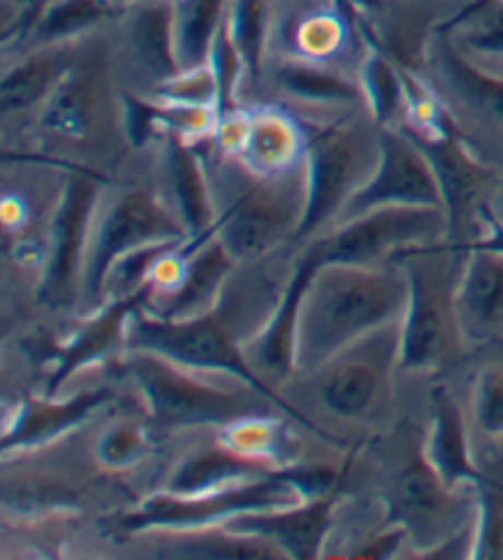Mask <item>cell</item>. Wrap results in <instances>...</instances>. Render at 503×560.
<instances>
[{"mask_svg": "<svg viewBox=\"0 0 503 560\" xmlns=\"http://www.w3.org/2000/svg\"><path fill=\"white\" fill-rule=\"evenodd\" d=\"M406 303L400 266L319 264L300 310L297 369H321L359 339L400 323Z\"/></svg>", "mask_w": 503, "mask_h": 560, "instance_id": "cell-1", "label": "cell"}, {"mask_svg": "<svg viewBox=\"0 0 503 560\" xmlns=\"http://www.w3.org/2000/svg\"><path fill=\"white\" fill-rule=\"evenodd\" d=\"M126 345L133 352L165 357L179 366L192 369V372H217L234 376L244 386L256 388V392L268 396L276 404V408H280V411L293 418L302 428L315 430L317 435L327 438L305 416H300L293 406L283 401L276 394V388H270L266 378L250 364L246 349L238 342L234 319L229 315L226 293L211 313L189 319H165L148 313L145 307L136 310L128 319Z\"/></svg>", "mask_w": 503, "mask_h": 560, "instance_id": "cell-2", "label": "cell"}, {"mask_svg": "<svg viewBox=\"0 0 503 560\" xmlns=\"http://www.w3.org/2000/svg\"><path fill=\"white\" fill-rule=\"evenodd\" d=\"M408 278V303L400 319L402 372H437L445 366L461 337L455 307L457 278L452 256L440 248L418 246L400 256Z\"/></svg>", "mask_w": 503, "mask_h": 560, "instance_id": "cell-3", "label": "cell"}, {"mask_svg": "<svg viewBox=\"0 0 503 560\" xmlns=\"http://www.w3.org/2000/svg\"><path fill=\"white\" fill-rule=\"evenodd\" d=\"M124 366L143 394L150 418L160 428H226L238 418L260 413V401H270L250 386L238 392L209 386L199 382L192 369L150 352L126 349Z\"/></svg>", "mask_w": 503, "mask_h": 560, "instance_id": "cell-4", "label": "cell"}, {"mask_svg": "<svg viewBox=\"0 0 503 560\" xmlns=\"http://www.w3.org/2000/svg\"><path fill=\"white\" fill-rule=\"evenodd\" d=\"M307 502V497L290 475L288 467L273 475L214 489V492L179 497L160 492L140 502L133 512L120 516L118 526L128 534L189 532V528L224 526L231 518L250 512H270Z\"/></svg>", "mask_w": 503, "mask_h": 560, "instance_id": "cell-5", "label": "cell"}, {"mask_svg": "<svg viewBox=\"0 0 503 560\" xmlns=\"http://www.w3.org/2000/svg\"><path fill=\"white\" fill-rule=\"evenodd\" d=\"M305 214V175L293 177L250 173L246 185L217 219V236L236 261H256L273 252L288 236H297Z\"/></svg>", "mask_w": 503, "mask_h": 560, "instance_id": "cell-6", "label": "cell"}, {"mask_svg": "<svg viewBox=\"0 0 503 560\" xmlns=\"http://www.w3.org/2000/svg\"><path fill=\"white\" fill-rule=\"evenodd\" d=\"M449 232L445 209L381 207L341 222L337 232L312 244L319 264L376 266L386 256H402L410 248L435 244Z\"/></svg>", "mask_w": 503, "mask_h": 560, "instance_id": "cell-7", "label": "cell"}, {"mask_svg": "<svg viewBox=\"0 0 503 560\" xmlns=\"http://www.w3.org/2000/svg\"><path fill=\"white\" fill-rule=\"evenodd\" d=\"M175 238H189L187 229L153 192L130 189L120 195L92 226L84 261L86 300L104 303L106 276L120 256L157 242H175Z\"/></svg>", "mask_w": 503, "mask_h": 560, "instance_id": "cell-8", "label": "cell"}, {"mask_svg": "<svg viewBox=\"0 0 503 560\" xmlns=\"http://www.w3.org/2000/svg\"><path fill=\"white\" fill-rule=\"evenodd\" d=\"M388 509L390 524L406 528L408 541L420 548L416 558L475 524L469 509L455 497V489L442 482L430 467L422 440H408L402 450L388 487Z\"/></svg>", "mask_w": 503, "mask_h": 560, "instance_id": "cell-9", "label": "cell"}, {"mask_svg": "<svg viewBox=\"0 0 503 560\" xmlns=\"http://www.w3.org/2000/svg\"><path fill=\"white\" fill-rule=\"evenodd\" d=\"M98 192L96 175L77 170L67 177L49 226L47 258L39 280V303L49 310H69L79 293H84V261Z\"/></svg>", "mask_w": 503, "mask_h": 560, "instance_id": "cell-10", "label": "cell"}, {"mask_svg": "<svg viewBox=\"0 0 503 560\" xmlns=\"http://www.w3.org/2000/svg\"><path fill=\"white\" fill-rule=\"evenodd\" d=\"M366 140L349 128H325L307 136L305 150V214L297 242L339 219L349 197L356 192L366 173Z\"/></svg>", "mask_w": 503, "mask_h": 560, "instance_id": "cell-11", "label": "cell"}, {"mask_svg": "<svg viewBox=\"0 0 503 560\" xmlns=\"http://www.w3.org/2000/svg\"><path fill=\"white\" fill-rule=\"evenodd\" d=\"M381 207H437L445 197L428 155L408 131L384 128L376 145V165L341 212V222Z\"/></svg>", "mask_w": 503, "mask_h": 560, "instance_id": "cell-12", "label": "cell"}, {"mask_svg": "<svg viewBox=\"0 0 503 560\" xmlns=\"http://www.w3.org/2000/svg\"><path fill=\"white\" fill-rule=\"evenodd\" d=\"M400 362V323L347 347L321 374V401L339 418H366L384 401L390 374Z\"/></svg>", "mask_w": 503, "mask_h": 560, "instance_id": "cell-13", "label": "cell"}, {"mask_svg": "<svg viewBox=\"0 0 503 560\" xmlns=\"http://www.w3.org/2000/svg\"><path fill=\"white\" fill-rule=\"evenodd\" d=\"M153 285L140 290L136 295L114 298L101 307V313L92 315L67 342L57 349L49 364L47 396H57L69 378L82 369L106 362L108 357L118 354L120 349H128V319L136 310L145 307Z\"/></svg>", "mask_w": 503, "mask_h": 560, "instance_id": "cell-14", "label": "cell"}, {"mask_svg": "<svg viewBox=\"0 0 503 560\" xmlns=\"http://www.w3.org/2000/svg\"><path fill=\"white\" fill-rule=\"evenodd\" d=\"M335 509L337 492H329L295 506L241 514L224 526L234 534L266 538L276 544L285 558L312 560L321 556V546L335 526Z\"/></svg>", "mask_w": 503, "mask_h": 560, "instance_id": "cell-15", "label": "cell"}, {"mask_svg": "<svg viewBox=\"0 0 503 560\" xmlns=\"http://www.w3.org/2000/svg\"><path fill=\"white\" fill-rule=\"evenodd\" d=\"M114 392L106 386L89 388V392L74 394L59 401L57 396H30L17 406L15 416L8 420L3 430V447L0 453L5 457L13 453H27V450L43 447L52 440L67 435L84 423V420L104 408Z\"/></svg>", "mask_w": 503, "mask_h": 560, "instance_id": "cell-16", "label": "cell"}, {"mask_svg": "<svg viewBox=\"0 0 503 560\" xmlns=\"http://www.w3.org/2000/svg\"><path fill=\"white\" fill-rule=\"evenodd\" d=\"M410 136L422 148V153L428 155L432 170H435L442 197H445L449 232H459V226L471 214L479 217V209L484 207L481 195H484V189L494 179V170L487 167L471 153L459 133L445 138H425L416 133Z\"/></svg>", "mask_w": 503, "mask_h": 560, "instance_id": "cell-17", "label": "cell"}, {"mask_svg": "<svg viewBox=\"0 0 503 560\" xmlns=\"http://www.w3.org/2000/svg\"><path fill=\"white\" fill-rule=\"evenodd\" d=\"M236 266L234 254L214 234L204 244L197 246L189 256L187 273L183 283L167 290V293H153L145 310L165 319H189L207 315L224 298L226 280L231 268Z\"/></svg>", "mask_w": 503, "mask_h": 560, "instance_id": "cell-18", "label": "cell"}, {"mask_svg": "<svg viewBox=\"0 0 503 560\" xmlns=\"http://www.w3.org/2000/svg\"><path fill=\"white\" fill-rule=\"evenodd\" d=\"M319 268V258L315 252L302 256V261L290 276L288 285L280 295L273 315L260 329V335L250 342V364L266 369L278 378H288L297 372V329H300V310L305 300L312 276Z\"/></svg>", "mask_w": 503, "mask_h": 560, "instance_id": "cell-19", "label": "cell"}, {"mask_svg": "<svg viewBox=\"0 0 503 560\" xmlns=\"http://www.w3.org/2000/svg\"><path fill=\"white\" fill-rule=\"evenodd\" d=\"M461 337L484 339L503 327V254L469 246L455 290Z\"/></svg>", "mask_w": 503, "mask_h": 560, "instance_id": "cell-20", "label": "cell"}, {"mask_svg": "<svg viewBox=\"0 0 503 560\" xmlns=\"http://www.w3.org/2000/svg\"><path fill=\"white\" fill-rule=\"evenodd\" d=\"M276 465L266 463V459L250 457L246 453H238L224 440L214 445H199L192 453L179 459L177 467L169 475L165 492L179 494V497H195L204 492H214L221 487L254 482V479L273 475Z\"/></svg>", "mask_w": 503, "mask_h": 560, "instance_id": "cell-21", "label": "cell"}, {"mask_svg": "<svg viewBox=\"0 0 503 560\" xmlns=\"http://www.w3.org/2000/svg\"><path fill=\"white\" fill-rule=\"evenodd\" d=\"M430 408V430L422 438V453H425L430 467L449 489L467 485L477 487L484 475L479 472L475 457H471L467 423L457 401L445 388H440L432 396Z\"/></svg>", "mask_w": 503, "mask_h": 560, "instance_id": "cell-22", "label": "cell"}, {"mask_svg": "<svg viewBox=\"0 0 503 560\" xmlns=\"http://www.w3.org/2000/svg\"><path fill=\"white\" fill-rule=\"evenodd\" d=\"M167 179L175 197V212L187 229L189 238H207L217 234V205L211 195L204 165L189 140L167 133Z\"/></svg>", "mask_w": 503, "mask_h": 560, "instance_id": "cell-23", "label": "cell"}, {"mask_svg": "<svg viewBox=\"0 0 503 560\" xmlns=\"http://www.w3.org/2000/svg\"><path fill=\"white\" fill-rule=\"evenodd\" d=\"M307 136L288 114L278 108H258L248 112L244 143L236 158L248 173L280 175L290 173L300 158H305Z\"/></svg>", "mask_w": 503, "mask_h": 560, "instance_id": "cell-24", "label": "cell"}, {"mask_svg": "<svg viewBox=\"0 0 503 560\" xmlns=\"http://www.w3.org/2000/svg\"><path fill=\"white\" fill-rule=\"evenodd\" d=\"M126 10L130 47L157 84L183 72L175 45V0H143Z\"/></svg>", "mask_w": 503, "mask_h": 560, "instance_id": "cell-25", "label": "cell"}, {"mask_svg": "<svg viewBox=\"0 0 503 560\" xmlns=\"http://www.w3.org/2000/svg\"><path fill=\"white\" fill-rule=\"evenodd\" d=\"M69 72H72V55L65 45H47L39 52L27 55L3 74L0 108L3 114H15L45 104Z\"/></svg>", "mask_w": 503, "mask_h": 560, "instance_id": "cell-26", "label": "cell"}, {"mask_svg": "<svg viewBox=\"0 0 503 560\" xmlns=\"http://www.w3.org/2000/svg\"><path fill=\"white\" fill-rule=\"evenodd\" d=\"M165 541L157 548V558L187 560H285L276 544L258 536L234 534L226 526L189 528V532H163Z\"/></svg>", "mask_w": 503, "mask_h": 560, "instance_id": "cell-27", "label": "cell"}, {"mask_svg": "<svg viewBox=\"0 0 503 560\" xmlns=\"http://www.w3.org/2000/svg\"><path fill=\"white\" fill-rule=\"evenodd\" d=\"M229 0H175V45L183 69L209 62L211 45L224 23Z\"/></svg>", "mask_w": 503, "mask_h": 560, "instance_id": "cell-28", "label": "cell"}, {"mask_svg": "<svg viewBox=\"0 0 503 560\" xmlns=\"http://www.w3.org/2000/svg\"><path fill=\"white\" fill-rule=\"evenodd\" d=\"M276 82L290 96L309 104H354L364 98L361 86L349 82L344 74L319 67L312 59H293L276 69Z\"/></svg>", "mask_w": 503, "mask_h": 560, "instance_id": "cell-29", "label": "cell"}, {"mask_svg": "<svg viewBox=\"0 0 503 560\" xmlns=\"http://www.w3.org/2000/svg\"><path fill=\"white\" fill-rule=\"evenodd\" d=\"M120 10L126 8L110 3V0H52L39 13L27 37H33L39 47L65 45L67 39H74L86 30L106 23Z\"/></svg>", "mask_w": 503, "mask_h": 560, "instance_id": "cell-30", "label": "cell"}, {"mask_svg": "<svg viewBox=\"0 0 503 560\" xmlns=\"http://www.w3.org/2000/svg\"><path fill=\"white\" fill-rule=\"evenodd\" d=\"M221 440L238 453L266 459L276 467L295 465V443L288 428L266 413L238 418L229 423L221 433Z\"/></svg>", "mask_w": 503, "mask_h": 560, "instance_id": "cell-31", "label": "cell"}, {"mask_svg": "<svg viewBox=\"0 0 503 560\" xmlns=\"http://www.w3.org/2000/svg\"><path fill=\"white\" fill-rule=\"evenodd\" d=\"M440 65L449 86L455 89L469 106L479 108L481 114L496 118L499 124H503V77L489 74L487 69L469 62V59L449 43H442L440 47Z\"/></svg>", "mask_w": 503, "mask_h": 560, "instance_id": "cell-32", "label": "cell"}, {"mask_svg": "<svg viewBox=\"0 0 503 560\" xmlns=\"http://www.w3.org/2000/svg\"><path fill=\"white\" fill-rule=\"evenodd\" d=\"M361 94L371 112V118L381 126L388 124L406 106V84H402V67H398L381 47H371L361 65Z\"/></svg>", "mask_w": 503, "mask_h": 560, "instance_id": "cell-33", "label": "cell"}, {"mask_svg": "<svg viewBox=\"0 0 503 560\" xmlns=\"http://www.w3.org/2000/svg\"><path fill=\"white\" fill-rule=\"evenodd\" d=\"M43 106L45 108L39 126L52 136L79 140L86 136L89 126H92V86L74 69L65 77V82L55 89V94Z\"/></svg>", "mask_w": 503, "mask_h": 560, "instance_id": "cell-34", "label": "cell"}, {"mask_svg": "<svg viewBox=\"0 0 503 560\" xmlns=\"http://www.w3.org/2000/svg\"><path fill=\"white\" fill-rule=\"evenodd\" d=\"M224 20L246 65V77L256 79L264 69L268 43V0H229Z\"/></svg>", "mask_w": 503, "mask_h": 560, "instance_id": "cell-35", "label": "cell"}, {"mask_svg": "<svg viewBox=\"0 0 503 560\" xmlns=\"http://www.w3.org/2000/svg\"><path fill=\"white\" fill-rule=\"evenodd\" d=\"M477 489L475 556L477 560H503V489L481 479Z\"/></svg>", "mask_w": 503, "mask_h": 560, "instance_id": "cell-36", "label": "cell"}, {"mask_svg": "<svg viewBox=\"0 0 503 560\" xmlns=\"http://www.w3.org/2000/svg\"><path fill=\"white\" fill-rule=\"evenodd\" d=\"M207 65L211 69V74H214V79H217V112H219V118L231 114V112H236V108H238L236 106V94H238L241 77L246 74V65L238 55L234 39H231V35H229L226 20L221 23L219 33L214 37V45H211Z\"/></svg>", "mask_w": 503, "mask_h": 560, "instance_id": "cell-37", "label": "cell"}, {"mask_svg": "<svg viewBox=\"0 0 503 560\" xmlns=\"http://www.w3.org/2000/svg\"><path fill=\"white\" fill-rule=\"evenodd\" d=\"M347 27L341 13H315L295 27V47L305 59H327L344 45Z\"/></svg>", "mask_w": 503, "mask_h": 560, "instance_id": "cell-38", "label": "cell"}, {"mask_svg": "<svg viewBox=\"0 0 503 560\" xmlns=\"http://www.w3.org/2000/svg\"><path fill=\"white\" fill-rule=\"evenodd\" d=\"M3 504L8 512L15 514H35V512H52V509H67L74 504V494L69 487L57 485L52 479H25L17 482V492L13 487H5Z\"/></svg>", "mask_w": 503, "mask_h": 560, "instance_id": "cell-39", "label": "cell"}, {"mask_svg": "<svg viewBox=\"0 0 503 560\" xmlns=\"http://www.w3.org/2000/svg\"><path fill=\"white\" fill-rule=\"evenodd\" d=\"M148 453V433L136 420H118L98 440V459L106 467H130Z\"/></svg>", "mask_w": 503, "mask_h": 560, "instance_id": "cell-40", "label": "cell"}, {"mask_svg": "<svg viewBox=\"0 0 503 560\" xmlns=\"http://www.w3.org/2000/svg\"><path fill=\"white\" fill-rule=\"evenodd\" d=\"M157 98L169 104L185 106H214L217 108V79L209 65L197 69H183V72L165 79L155 86Z\"/></svg>", "mask_w": 503, "mask_h": 560, "instance_id": "cell-41", "label": "cell"}, {"mask_svg": "<svg viewBox=\"0 0 503 560\" xmlns=\"http://www.w3.org/2000/svg\"><path fill=\"white\" fill-rule=\"evenodd\" d=\"M475 418L489 438H503V369L487 366L477 376L475 386Z\"/></svg>", "mask_w": 503, "mask_h": 560, "instance_id": "cell-42", "label": "cell"}, {"mask_svg": "<svg viewBox=\"0 0 503 560\" xmlns=\"http://www.w3.org/2000/svg\"><path fill=\"white\" fill-rule=\"evenodd\" d=\"M124 118H126L128 140L136 148H143L155 138V133L165 131L163 104H160V98L157 102H150V98H143V96L124 94Z\"/></svg>", "mask_w": 503, "mask_h": 560, "instance_id": "cell-43", "label": "cell"}, {"mask_svg": "<svg viewBox=\"0 0 503 560\" xmlns=\"http://www.w3.org/2000/svg\"><path fill=\"white\" fill-rule=\"evenodd\" d=\"M465 45L479 55L503 57V8L491 10L467 25Z\"/></svg>", "mask_w": 503, "mask_h": 560, "instance_id": "cell-44", "label": "cell"}, {"mask_svg": "<svg viewBox=\"0 0 503 560\" xmlns=\"http://www.w3.org/2000/svg\"><path fill=\"white\" fill-rule=\"evenodd\" d=\"M402 541H408L406 528L398 524H390L388 528H384V532H378L374 538H369L366 544H361L356 551H351V558H359V560L394 558Z\"/></svg>", "mask_w": 503, "mask_h": 560, "instance_id": "cell-45", "label": "cell"}, {"mask_svg": "<svg viewBox=\"0 0 503 560\" xmlns=\"http://www.w3.org/2000/svg\"><path fill=\"white\" fill-rule=\"evenodd\" d=\"M496 8H503V0H469L465 8L457 10L455 15L437 27V33H455V30L467 27L469 23H475V20L491 13V10Z\"/></svg>", "mask_w": 503, "mask_h": 560, "instance_id": "cell-46", "label": "cell"}, {"mask_svg": "<svg viewBox=\"0 0 503 560\" xmlns=\"http://www.w3.org/2000/svg\"><path fill=\"white\" fill-rule=\"evenodd\" d=\"M52 3V0H27V5L20 10L17 18L5 27V43L10 39H25L30 35V30L37 23V18L43 10Z\"/></svg>", "mask_w": 503, "mask_h": 560, "instance_id": "cell-47", "label": "cell"}, {"mask_svg": "<svg viewBox=\"0 0 503 560\" xmlns=\"http://www.w3.org/2000/svg\"><path fill=\"white\" fill-rule=\"evenodd\" d=\"M479 219L481 224H484V238L471 246H479V248H487V252H496L503 254V222L494 214V209L489 205H484L479 209Z\"/></svg>", "mask_w": 503, "mask_h": 560, "instance_id": "cell-48", "label": "cell"}, {"mask_svg": "<svg viewBox=\"0 0 503 560\" xmlns=\"http://www.w3.org/2000/svg\"><path fill=\"white\" fill-rule=\"evenodd\" d=\"M494 214L501 219L503 222V183H501V187H499V192H496V202H494Z\"/></svg>", "mask_w": 503, "mask_h": 560, "instance_id": "cell-49", "label": "cell"}, {"mask_svg": "<svg viewBox=\"0 0 503 560\" xmlns=\"http://www.w3.org/2000/svg\"><path fill=\"white\" fill-rule=\"evenodd\" d=\"M110 3H116V5H120V8H128V5L143 3V0H110Z\"/></svg>", "mask_w": 503, "mask_h": 560, "instance_id": "cell-50", "label": "cell"}, {"mask_svg": "<svg viewBox=\"0 0 503 560\" xmlns=\"http://www.w3.org/2000/svg\"><path fill=\"white\" fill-rule=\"evenodd\" d=\"M10 3H15L20 10H23L27 5V0H10ZM20 10H17V13H20Z\"/></svg>", "mask_w": 503, "mask_h": 560, "instance_id": "cell-51", "label": "cell"}]
</instances>
